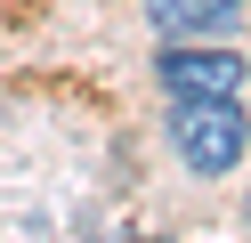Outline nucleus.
I'll use <instances>...</instances> for the list:
<instances>
[{
    "mask_svg": "<svg viewBox=\"0 0 251 243\" xmlns=\"http://www.w3.org/2000/svg\"><path fill=\"white\" fill-rule=\"evenodd\" d=\"M243 16V0H146V25L162 41H195V32H227Z\"/></svg>",
    "mask_w": 251,
    "mask_h": 243,
    "instance_id": "7ed1b4c3",
    "label": "nucleus"
},
{
    "mask_svg": "<svg viewBox=\"0 0 251 243\" xmlns=\"http://www.w3.org/2000/svg\"><path fill=\"white\" fill-rule=\"evenodd\" d=\"M243 227H251V203H243Z\"/></svg>",
    "mask_w": 251,
    "mask_h": 243,
    "instance_id": "20e7f679",
    "label": "nucleus"
},
{
    "mask_svg": "<svg viewBox=\"0 0 251 243\" xmlns=\"http://www.w3.org/2000/svg\"><path fill=\"white\" fill-rule=\"evenodd\" d=\"M170 146H178V162L195 178H227L251 146V122L235 97H178L170 106Z\"/></svg>",
    "mask_w": 251,
    "mask_h": 243,
    "instance_id": "f257e3e1",
    "label": "nucleus"
},
{
    "mask_svg": "<svg viewBox=\"0 0 251 243\" xmlns=\"http://www.w3.org/2000/svg\"><path fill=\"white\" fill-rule=\"evenodd\" d=\"M154 81L170 97H243V57L235 49H178L170 41L154 57Z\"/></svg>",
    "mask_w": 251,
    "mask_h": 243,
    "instance_id": "f03ea898",
    "label": "nucleus"
}]
</instances>
